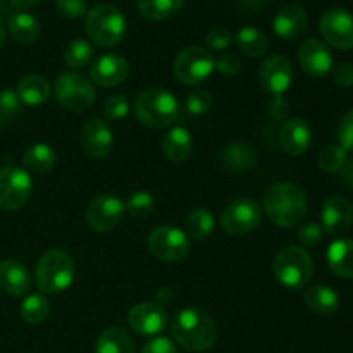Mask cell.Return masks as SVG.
<instances>
[{
	"label": "cell",
	"instance_id": "6da1fadb",
	"mask_svg": "<svg viewBox=\"0 0 353 353\" xmlns=\"http://www.w3.org/2000/svg\"><path fill=\"white\" fill-rule=\"evenodd\" d=\"M171 334L185 350L205 352L216 343L217 324L207 310L186 307L172 319Z\"/></svg>",
	"mask_w": 353,
	"mask_h": 353
},
{
	"label": "cell",
	"instance_id": "7a4b0ae2",
	"mask_svg": "<svg viewBox=\"0 0 353 353\" xmlns=\"http://www.w3.org/2000/svg\"><path fill=\"white\" fill-rule=\"evenodd\" d=\"M264 209L276 226H300L307 216L305 193L293 183H276L265 192Z\"/></svg>",
	"mask_w": 353,
	"mask_h": 353
},
{
	"label": "cell",
	"instance_id": "3957f363",
	"mask_svg": "<svg viewBox=\"0 0 353 353\" xmlns=\"http://www.w3.org/2000/svg\"><path fill=\"white\" fill-rule=\"evenodd\" d=\"M134 114L143 126L161 130L178 123L181 109L171 92L162 88H147L134 100Z\"/></svg>",
	"mask_w": 353,
	"mask_h": 353
},
{
	"label": "cell",
	"instance_id": "277c9868",
	"mask_svg": "<svg viewBox=\"0 0 353 353\" xmlns=\"http://www.w3.org/2000/svg\"><path fill=\"white\" fill-rule=\"evenodd\" d=\"M76 278V265L71 255L64 250H48L38 261L34 281L41 293H61L71 288Z\"/></svg>",
	"mask_w": 353,
	"mask_h": 353
},
{
	"label": "cell",
	"instance_id": "5b68a950",
	"mask_svg": "<svg viewBox=\"0 0 353 353\" xmlns=\"http://www.w3.org/2000/svg\"><path fill=\"white\" fill-rule=\"evenodd\" d=\"M86 33L99 47H114L126 33V19L116 6L99 3L86 16Z\"/></svg>",
	"mask_w": 353,
	"mask_h": 353
},
{
	"label": "cell",
	"instance_id": "8992f818",
	"mask_svg": "<svg viewBox=\"0 0 353 353\" xmlns=\"http://www.w3.org/2000/svg\"><path fill=\"white\" fill-rule=\"evenodd\" d=\"M312 259L309 252L299 245H288L274 259V274L283 286L300 290L312 278Z\"/></svg>",
	"mask_w": 353,
	"mask_h": 353
},
{
	"label": "cell",
	"instance_id": "52a82bcc",
	"mask_svg": "<svg viewBox=\"0 0 353 353\" xmlns=\"http://www.w3.org/2000/svg\"><path fill=\"white\" fill-rule=\"evenodd\" d=\"M216 69V57L207 48L192 45L183 48L174 59V76L188 86H196L205 81Z\"/></svg>",
	"mask_w": 353,
	"mask_h": 353
},
{
	"label": "cell",
	"instance_id": "ba28073f",
	"mask_svg": "<svg viewBox=\"0 0 353 353\" xmlns=\"http://www.w3.org/2000/svg\"><path fill=\"white\" fill-rule=\"evenodd\" d=\"M54 92L59 103L72 112H85L95 102L92 81L78 72H62L55 81Z\"/></svg>",
	"mask_w": 353,
	"mask_h": 353
},
{
	"label": "cell",
	"instance_id": "9c48e42d",
	"mask_svg": "<svg viewBox=\"0 0 353 353\" xmlns=\"http://www.w3.org/2000/svg\"><path fill=\"white\" fill-rule=\"evenodd\" d=\"M33 192L30 172L17 165L0 169V210L12 212L26 205Z\"/></svg>",
	"mask_w": 353,
	"mask_h": 353
},
{
	"label": "cell",
	"instance_id": "30bf717a",
	"mask_svg": "<svg viewBox=\"0 0 353 353\" xmlns=\"http://www.w3.org/2000/svg\"><path fill=\"white\" fill-rule=\"evenodd\" d=\"M148 252L157 261L181 262L190 254V238L183 230L174 226H159L147 240Z\"/></svg>",
	"mask_w": 353,
	"mask_h": 353
},
{
	"label": "cell",
	"instance_id": "8fae6325",
	"mask_svg": "<svg viewBox=\"0 0 353 353\" xmlns=\"http://www.w3.org/2000/svg\"><path fill=\"white\" fill-rule=\"evenodd\" d=\"M262 210L254 199L240 196L233 200L221 214V228L228 234H245L254 231L261 224Z\"/></svg>",
	"mask_w": 353,
	"mask_h": 353
},
{
	"label": "cell",
	"instance_id": "7c38bea8",
	"mask_svg": "<svg viewBox=\"0 0 353 353\" xmlns=\"http://www.w3.org/2000/svg\"><path fill=\"white\" fill-rule=\"evenodd\" d=\"M319 30L324 40L338 50L353 48V14L347 9L333 7L321 16Z\"/></svg>",
	"mask_w": 353,
	"mask_h": 353
},
{
	"label": "cell",
	"instance_id": "4fadbf2b",
	"mask_svg": "<svg viewBox=\"0 0 353 353\" xmlns=\"http://www.w3.org/2000/svg\"><path fill=\"white\" fill-rule=\"evenodd\" d=\"M124 214V203L112 193H102L90 202L86 209V223L93 231L107 233L121 223Z\"/></svg>",
	"mask_w": 353,
	"mask_h": 353
},
{
	"label": "cell",
	"instance_id": "5bb4252c",
	"mask_svg": "<svg viewBox=\"0 0 353 353\" xmlns=\"http://www.w3.org/2000/svg\"><path fill=\"white\" fill-rule=\"evenodd\" d=\"M293 68L285 55H271L259 69V83L269 95L279 97L292 86Z\"/></svg>",
	"mask_w": 353,
	"mask_h": 353
},
{
	"label": "cell",
	"instance_id": "9a60e30c",
	"mask_svg": "<svg viewBox=\"0 0 353 353\" xmlns=\"http://www.w3.org/2000/svg\"><path fill=\"white\" fill-rule=\"evenodd\" d=\"M128 324L140 336H157L168 326V312L161 303H138L128 312Z\"/></svg>",
	"mask_w": 353,
	"mask_h": 353
},
{
	"label": "cell",
	"instance_id": "2e32d148",
	"mask_svg": "<svg viewBox=\"0 0 353 353\" xmlns=\"http://www.w3.org/2000/svg\"><path fill=\"white\" fill-rule=\"evenodd\" d=\"M299 62L302 71L314 79L324 78L333 69V55L330 48L316 38H309L300 45Z\"/></svg>",
	"mask_w": 353,
	"mask_h": 353
},
{
	"label": "cell",
	"instance_id": "e0dca14e",
	"mask_svg": "<svg viewBox=\"0 0 353 353\" xmlns=\"http://www.w3.org/2000/svg\"><path fill=\"white\" fill-rule=\"evenodd\" d=\"M323 230L331 236H341L353 226V203L345 196H331L321 210Z\"/></svg>",
	"mask_w": 353,
	"mask_h": 353
},
{
	"label": "cell",
	"instance_id": "ac0fdd59",
	"mask_svg": "<svg viewBox=\"0 0 353 353\" xmlns=\"http://www.w3.org/2000/svg\"><path fill=\"white\" fill-rule=\"evenodd\" d=\"M130 76V64L124 57L116 54H107L97 59L90 68V78L95 85L103 88H112V86L124 83Z\"/></svg>",
	"mask_w": 353,
	"mask_h": 353
},
{
	"label": "cell",
	"instance_id": "d6986e66",
	"mask_svg": "<svg viewBox=\"0 0 353 353\" xmlns=\"http://www.w3.org/2000/svg\"><path fill=\"white\" fill-rule=\"evenodd\" d=\"M81 147L90 157L105 159L112 152V130L103 119H90L81 130Z\"/></svg>",
	"mask_w": 353,
	"mask_h": 353
},
{
	"label": "cell",
	"instance_id": "ffe728a7",
	"mask_svg": "<svg viewBox=\"0 0 353 353\" xmlns=\"http://www.w3.org/2000/svg\"><path fill=\"white\" fill-rule=\"evenodd\" d=\"M279 143L288 155H302L312 145V130L302 117H292L279 131Z\"/></svg>",
	"mask_w": 353,
	"mask_h": 353
},
{
	"label": "cell",
	"instance_id": "44dd1931",
	"mask_svg": "<svg viewBox=\"0 0 353 353\" xmlns=\"http://www.w3.org/2000/svg\"><path fill=\"white\" fill-rule=\"evenodd\" d=\"M307 26H309V16H307L305 9L296 3L283 7L272 21L274 33L286 41L296 40L300 34H303Z\"/></svg>",
	"mask_w": 353,
	"mask_h": 353
},
{
	"label": "cell",
	"instance_id": "7402d4cb",
	"mask_svg": "<svg viewBox=\"0 0 353 353\" xmlns=\"http://www.w3.org/2000/svg\"><path fill=\"white\" fill-rule=\"evenodd\" d=\"M0 290L10 296H23L31 290V274L23 262L7 259L0 262Z\"/></svg>",
	"mask_w": 353,
	"mask_h": 353
},
{
	"label": "cell",
	"instance_id": "603a6c76",
	"mask_svg": "<svg viewBox=\"0 0 353 353\" xmlns=\"http://www.w3.org/2000/svg\"><path fill=\"white\" fill-rule=\"evenodd\" d=\"M326 259L334 274L343 279H353V240L340 238L333 241L327 248Z\"/></svg>",
	"mask_w": 353,
	"mask_h": 353
},
{
	"label": "cell",
	"instance_id": "cb8c5ba5",
	"mask_svg": "<svg viewBox=\"0 0 353 353\" xmlns=\"http://www.w3.org/2000/svg\"><path fill=\"white\" fill-rule=\"evenodd\" d=\"M16 95L24 105H41L50 99V83L40 74H28L17 83Z\"/></svg>",
	"mask_w": 353,
	"mask_h": 353
},
{
	"label": "cell",
	"instance_id": "d4e9b609",
	"mask_svg": "<svg viewBox=\"0 0 353 353\" xmlns=\"http://www.w3.org/2000/svg\"><path fill=\"white\" fill-rule=\"evenodd\" d=\"M255 148L248 143H230L221 150V168L231 172H241L250 169L255 164Z\"/></svg>",
	"mask_w": 353,
	"mask_h": 353
},
{
	"label": "cell",
	"instance_id": "484cf974",
	"mask_svg": "<svg viewBox=\"0 0 353 353\" xmlns=\"http://www.w3.org/2000/svg\"><path fill=\"white\" fill-rule=\"evenodd\" d=\"M161 148L162 154H164L171 162H183L185 159L190 157V154H192V134H190V131L183 126L172 128V130L162 138Z\"/></svg>",
	"mask_w": 353,
	"mask_h": 353
},
{
	"label": "cell",
	"instance_id": "4316f807",
	"mask_svg": "<svg viewBox=\"0 0 353 353\" xmlns=\"http://www.w3.org/2000/svg\"><path fill=\"white\" fill-rule=\"evenodd\" d=\"M303 299H305L307 307L314 314H317V316H331L340 307V296H338V293L333 288L324 285H316L307 288Z\"/></svg>",
	"mask_w": 353,
	"mask_h": 353
},
{
	"label": "cell",
	"instance_id": "83f0119b",
	"mask_svg": "<svg viewBox=\"0 0 353 353\" xmlns=\"http://www.w3.org/2000/svg\"><path fill=\"white\" fill-rule=\"evenodd\" d=\"M57 155L47 143H34L23 154V169L33 174H45L55 165Z\"/></svg>",
	"mask_w": 353,
	"mask_h": 353
},
{
	"label": "cell",
	"instance_id": "f1b7e54d",
	"mask_svg": "<svg viewBox=\"0 0 353 353\" xmlns=\"http://www.w3.org/2000/svg\"><path fill=\"white\" fill-rule=\"evenodd\" d=\"M95 353H134V343L121 327H107L97 340Z\"/></svg>",
	"mask_w": 353,
	"mask_h": 353
},
{
	"label": "cell",
	"instance_id": "f546056e",
	"mask_svg": "<svg viewBox=\"0 0 353 353\" xmlns=\"http://www.w3.org/2000/svg\"><path fill=\"white\" fill-rule=\"evenodd\" d=\"M9 31L10 37L17 43H33L40 37V23L34 16L28 12H16L9 17Z\"/></svg>",
	"mask_w": 353,
	"mask_h": 353
},
{
	"label": "cell",
	"instance_id": "4dcf8cb0",
	"mask_svg": "<svg viewBox=\"0 0 353 353\" xmlns=\"http://www.w3.org/2000/svg\"><path fill=\"white\" fill-rule=\"evenodd\" d=\"M236 43L248 57H262L269 48V38L257 28H241L236 33Z\"/></svg>",
	"mask_w": 353,
	"mask_h": 353
},
{
	"label": "cell",
	"instance_id": "1f68e13d",
	"mask_svg": "<svg viewBox=\"0 0 353 353\" xmlns=\"http://www.w3.org/2000/svg\"><path fill=\"white\" fill-rule=\"evenodd\" d=\"M186 0H138L141 16L152 21H164L178 14Z\"/></svg>",
	"mask_w": 353,
	"mask_h": 353
},
{
	"label": "cell",
	"instance_id": "d6a6232c",
	"mask_svg": "<svg viewBox=\"0 0 353 353\" xmlns=\"http://www.w3.org/2000/svg\"><path fill=\"white\" fill-rule=\"evenodd\" d=\"M216 226V221L210 210L199 207V209L192 210L186 217V231L188 238H193L196 241H202L205 238L210 236V233L214 231Z\"/></svg>",
	"mask_w": 353,
	"mask_h": 353
},
{
	"label": "cell",
	"instance_id": "836d02e7",
	"mask_svg": "<svg viewBox=\"0 0 353 353\" xmlns=\"http://www.w3.org/2000/svg\"><path fill=\"white\" fill-rule=\"evenodd\" d=\"M50 302L43 293H33V295L26 296L19 307V314L23 321L28 324H40L50 314Z\"/></svg>",
	"mask_w": 353,
	"mask_h": 353
},
{
	"label": "cell",
	"instance_id": "e575fe53",
	"mask_svg": "<svg viewBox=\"0 0 353 353\" xmlns=\"http://www.w3.org/2000/svg\"><path fill=\"white\" fill-rule=\"evenodd\" d=\"M93 59V47L90 41L83 38H76L65 47L64 62L71 69H81L88 65Z\"/></svg>",
	"mask_w": 353,
	"mask_h": 353
},
{
	"label": "cell",
	"instance_id": "d590c367",
	"mask_svg": "<svg viewBox=\"0 0 353 353\" xmlns=\"http://www.w3.org/2000/svg\"><path fill=\"white\" fill-rule=\"evenodd\" d=\"M155 209V199L152 193L145 192V190H138L133 195H130L128 202L124 203V210L137 219H143V217L150 216Z\"/></svg>",
	"mask_w": 353,
	"mask_h": 353
},
{
	"label": "cell",
	"instance_id": "8d00e7d4",
	"mask_svg": "<svg viewBox=\"0 0 353 353\" xmlns=\"http://www.w3.org/2000/svg\"><path fill=\"white\" fill-rule=\"evenodd\" d=\"M347 162V152L340 145H326L317 155V164L324 172H338Z\"/></svg>",
	"mask_w": 353,
	"mask_h": 353
},
{
	"label": "cell",
	"instance_id": "74e56055",
	"mask_svg": "<svg viewBox=\"0 0 353 353\" xmlns=\"http://www.w3.org/2000/svg\"><path fill=\"white\" fill-rule=\"evenodd\" d=\"M210 107H212V95H210L207 90H196V92L190 93V95L186 97L185 109L186 112H188V116H203V114L209 112Z\"/></svg>",
	"mask_w": 353,
	"mask_h": 353
},
{
	"label": "cell",
	"instance_id": "f35d334b",
	"mask_svg": "<svg viewBox=\"0 0 353 353\" xmlns=\"http://www.w3.org/2000/svg\"><path fill=\"white\" fill-rule=\"evenodd\" d=\"M130 112V102L124 95L116 93V95H110L109 99L103 103V116L110 121L123 119Z\"/></svg>",
	"mask_w": 353,
	"mask_h": 353
},
{
	"label": "cell",
	"instance_id": "ab89813d",
	"mask_svg": "<svg viewBox=\"0 0 353 353\" xmlns=\"http://www.w3.org/2000/svg\"><path fill=\"white\" fill-rule=\"evenodd\" d=\"M21 102L17 99L16 92L12 90H2L0 92V123L14 119L19 114Z\"/></svg>",
	"mask_w": 353,
	"mask_h": 353
},
{
	"label": "cell",
	"instance_id": "60d3db41",
	"mask_svg": "<svg viewBox=\"0 0 353 353\" xmlns=\"http://www.w3.org/2000/svg\"><path fill=\"white\" fill-rule=\"evenodd\" d=\"M338 141L345 152H353V109L343 114L338 124Z\"/></svg>",
	"mask_w": 353,
	"mask_h": 353
},
{
	"label": "cell",
	"instance_id": "b9f144b4",
	"mask_svg": "<svg viewBox=\"0 0 353 353\" xmlns=\"http://www.w3.org/2000/svg\"><path fill=\"white\" fill-rule=\"evenodd\" d=\"M205 43L212 50L223 52L230 48L231 43H233V33L226 30V28H214V30H210L205 34Z\"/></svg>",
	"mask_w": 353,
	"mask_h": 353
},
{
	"label": "cell",
	"instance_id": "7bdbcfd3",
	"mask_svg": "<svg viewBox=\"0 0 353 353\" xmlns=\"http://www.w3.org/2000/svg\"><path fill=\"white\" fill-rule=\"evenodd\" d=\"M55 9L59 16L65 19H79L86 12L85 0H55Z\"/></svg>",
	"mask_w": 353,
	"mask_h": 353
},
{
	"label": "cell",
	"instance_id": "ee69618b",
	"mask_svg": "<svg viewBox=\"0 0 353 353\" xmlns=\"http://www.w3.org/2000/svg\"><path fill=\"white\" fill-rule=\"evenodd\" d=\"M324 230L317 223H305L300 226L299 230V241L303 247H316L321 240H323Z\"/></svg>",
	"mask_w": 353,
	"mask_h": 353
},
{
	"label": "cell",
	"instance_id": "f6af8a7d",
	"mask_svg": "<svg viewBox=\"0 0 353 353\" xmlns=\"http://www.w3.org/2000/svg\"><path fill=\"white\" fill-rule=\"evenodd\" d=\"M216 69L223 76L238 74L241 71V59L233 52H226L216 59Z\"/></svg>",
	"mask_w": 353,
	"mask_h": 353
},
{
	"label": "cell",
	"instance_id": "bcb514c9",
	"mask_svg": "<svg viewBox=\"0 0 353 353\" xmlns=\"http://www.w3.org/2000/svg\"><path fill=\"white\" fill-rule=\"evenodd\" d=\"M331 74H333L334 83L338 86H343V88L353 86V65L348 64V62H341V64L334 65L331 69Z\"/></svg>",
	"mask_w": 353,
	"mask_h": 353
},
{
	"label": "cell",
	"instance_id": "7dc6e473",
	"mask_svg": "<svg viewBox=\"0 0 353 353\" xmlns=\"http://www.w3.org/2000/svg\"><path fill=\"white\" fill-rule=\"evenodd\" d=\"M268 112H269V116L276 121L286 119V116H288V112H290L288 100H286L283 95L272 97L271 102H269V105H268Z\"/></svg>",
	"mask_w": 353,
	"mask_h": 353
},
{
	"label": "cell",
	"instance_id": "c3c4849f",
	"mask_svg": "<svg viewBox=\"0 0 353 353\" xmlns=\"http://www.w3.org/2000/svg\"><path fill=\"white\" fill-rule=\"evenodd\" d=\"M141 353H178V352H176L174 343H172L169 338L159 336V338H154L152 341H148V343L143 347V350H141Z\"/></svg>",
	"mask_w": 353,
	"mask_h": 353
},
{
	"label": "cell",
	"instance_id": "681fc988",
	"mask_svg": "<svg viewBox=\"0 0 353 353\" xmlns=\"http://www.w3.org/2000/svg\"><path fill=\"white\" fill-rule=\"evenodd\" d=\"M341 183L353 190V161H347L341 168Z\"/></svg>",
	"mask_w": 353,
	"mask_h": 353
},
{
	"label": "cell",
	"instance_id": "f907efd6",
	"mask_svg": "<svg viewBox=\"0 0 353 353\" xmlns=\"http://www.w3.org/2000/svg\"><path fill=\"white\" fill-rule=\"evenodd\" d=\"M10 6L14 7V9L17 10H26V9H31V7L38 6V3L41 2V0H9Z\"/></svg>",
	"mask_w": 353,
	"mask_h": 353
},
{
	"label": "cell",
	"instance_id": "816d5d0a",
	"mask_svg": "<svg viewBox=\"0 0 353 353\" xmlns=\"http://www.w3.org/2000/svg\"><path fill=\"white\" fill-rule=\"evenodd\" d=\"M6 37H7L6 24H3V19L0 17V50H2L3 45H6Z\"/></svg>",
	"mask_w": 353,
	"mask_h": 353
},
{
	"label": "cell",
	"instance_id": "f5cc1de1",
	"mask_svg": "<svg viewBox=\"0 0 353 353\" xmlns=\"http://www.w3.org/2000/svg\"><path fill=\"white\" fill-rule=\"evenodd\" d=\"M0 2H2V0H0Z\"/></svg>",
	"mask_w": 353,
	"mask_h": 353
}]
</instances>
